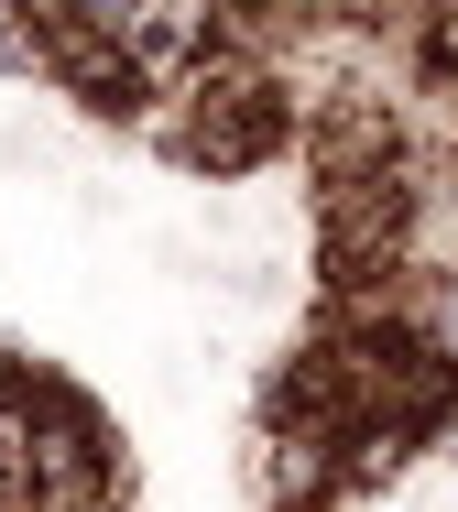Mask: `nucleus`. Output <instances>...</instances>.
Instances as JSON below:
<instances>
[{
  "label": "nucleus",
  "instance_id": "f257e3e1",
  "mask_svg": "<svg viewBox=\"0 0 458 512\" xmlns=\"http://www.w3.org/2000/svg\"><path fill=\"white\" fill-rule=\"evenodd\" d=\"M66 11H77V22H99V33H131V22H142V0H66Z\"/></svg>",
  "mask_w": 458,
  "mask_h": 512
}]
</instances>
